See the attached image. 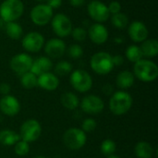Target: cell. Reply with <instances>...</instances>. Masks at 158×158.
Returning <instances> with one entry per match:
<instances>
[{"mask_svg": "<svg viewBox=\"0 0 158 158\" xmlns=\"http://www.w3.org/2000/svg\"><path fill=\"white\" fill-rule=\"evenodd\" d=\"M133 75L142 81H153L158 77L157 65L149 59H141L134 63Z\"/></svg>", "mask_w": 158, "mask_h": 158, "instance_id": "6da1fadb", "label": "cell"}, {"mask_svg": "<svg viewBox=\"0 0 158 158\" xmlns=\"http://www.w3.org/2000/svg\"><path fill=\"white\" fill-rule=\"evenodd\" d=\"M132 106V97L130 94L118 91L113 94L109 101L110 111L116 116L126 114Z\"/></svg>", "mask_w": 158, "mask_h": 158, "instance_id": "7a4b0ae2", "label": "cell"}, {"mask_svg": "<svg viewBox=\"0 0 158 158\" xmlns=\"http://www.w3.org/2000/svg\"><path fill=\"white\" fill-rule=\"evenodd\" d=\"M24 12V5L21 0H4L0 5V18L5 22L15 21Z\"/></svg>", "mask_w": 158, "mask_h": 158, "instance_id": "3957f363", "label": "cell"}, {"mask_svg": "<svg viewBox=\"0 0 158 158\" xmlns=\"http://www.w3.org/2000/svg\"><path fill=\"white\" fill-rule=\"evenodd\" d=\"M92 69L99 75L108 74L114 68L112 56L106 52L95 53L90 60Z\"/></svg>", "mask_w": 158, "mask_h": 158, "instance_id": "277c9868", "label": "cell"}, {"mask_svg": "<svg viewBox=\"0 0 158 158\" xmlns=\"http://www.w3.org/2000/svg\"><path fill=\"white\" fill-rule=\"evenodd\" d=\"M87 141L85 132L77 128H71L65 131L63 135V142L65 145L70 150H79L82 148Z\"/></svg>", "mask_w": 158, "mask_h": 158, "instance_id": "5b68a950", "label": "cell"}, {"mask_svg": "<svg viewBox=\"0 0 158 158\" xmlns=\"http://www.w3.org/2000/svg\"><path fill=\"white\" fill-rule=\"evenodd\" d=\"M50 22L53 31L59 38L68 37L73 29L70 19L63 13H57L53 16Z\"/></svg>", "mask_w": 158, "mask_h": 158, "instance_id": "8992f818", "label": "cell"}, {"mask_svg": "<svg viewBox=\"0 0 158 158\" xmlns=\"http://www.w3.org/2000/svg\"><path fill=\"white\" fill-rule=\"evenodd\" d=\"M70 83L76 91L86 93L90 91L93 86V79L87 71L76 69L70 75Z\"/></svg>", "mask_w": 158, "mask_h": 158, "instance_id": "52a82bcc", "label": "cell"}, {"mask_svg": "<svg viewBox=\"0 0 158 158\" xmlns=\"http://www.w3.org/2000/svg\"><path fill=\"white\" fill-rule=\"evenodd\" d=\"M42 133V127L36 119H28L20 127V139L27 143L38 140Z\"/></svg>", "mask_w": 158, "mask_h": 158, "instance_id": "ba28073f", "label": "cell"}, {"mask_svg": "<svg viewBox=\"0 0 158 158\" xmlns=\"http://www.w3.org/2000/svg\"><path fill=\"white\" fill-rule=\"evenodd\" d=\"M53 9L46 4H39L31 10V19L37 26L48 24L53 18Z\"/></svg>", "mask_w": 158, "mask_h": 158, "instance_id": "9c48e42d", "label": "cell"}, {"mask_svg": "<svg viewBox=\"0 0 158 158\" xmlns=\"http://www.w3.org/2000/svg\"><path fill=\"white\" fill-rule=\"evenodd\" d=\"M87 11L91 19L96 23H104L110 17L107 6L98 0L91 1L87 6Z\"/></svg>", "mask_w": 158, "mask_h": 158, "instance_id": "30bf717a", "label": "cell"}, {"mask_svg": "<svg viewBox=\"0 0 158 158\" xmlns=\"http://www.w3.org/2000/svg\"><path fill=\"white\" fill-rule=\"evenodd\" d=\"M32 58L30 55L25 53H20L16 56H14L10 62L9 66L10 69L18 75L21 76L22 74L30 71L31 64H32Z\"/></svg>", "mask_w": 158, "mask_h": 158, "instance_id": "8fae6325", "label": "cell"}, {"mask_svg": "<svg viewBox=\"0 0 158 158\" xmlns=\"http://www.w3.org/2000/svg\"><path fill=\"white\" fill-rule=\"evenodd\" d=\"M44 44V38L43 34L37 31H31L27 33L21 41V45L24 50L30 53L39 52Z\"/></svg>", "mask_w": 158, "mask_h": 158, "instance_id": "7c38bea8", "label": "cell"}, {"mask_svg": "<svg viewBox=\"0 0 158 158\" xmlns=\"http://www.w3.org/2000/svg\"><path fill=\"white\" fill-rule=\"evenodd\" d=\"M105 104L97 95H87L81 102V108L83 112L90 115H97L104 110Z\"/></svg>", "mask_w": 158, "mask_h": 158, "instance_id": "4fadbf2b", "label": "cell"}, {"mask_svg": "<svg viewBox=\"0 0 158 158\" xmlns=\"http://www.w3.org/2000/svg\"><path fill=\"white\" fill-rule=\"evenodd\" d=\"M87 36L95 44H104L108 40V31L102 23H94L90 26Z\"/></svg>", "mask_w": 158, "mask_h": 158, "instance_id": "5bb4252c", "label": "cell"}, {"mask_svg": "<svg viewBox=\"0 0 158 158\" xmlns=\"http://www.w3.org/2000/svg\"><path fill=\"white\" fill-rule=\"evenodd\" d=\"M128 32L131 39L135 43H143L147 39L149 35L146 25L140 20H135L131 22L129 26Z\"/></svg>", "mask_w": 158, "mask_h": 158, "instance_id": "9a60e30c", "label": "cell"}, {"mask_svg": "<svg viewBox=\"0 0 158 158\" xmlns=\"http://www.w3.org/2000/svg\"><path fill=\"white\" fill-rule=\"evenodd\" d=\"M66 52V44L59 38H52L44 44V53L48 57L59 58Z\"/></svg>", "mask_w": 158, "mask_h": 158, "instance_id": "2e32d148", "label": "cell"}, {"mask_svg": "<svg viewBox=\"0 0 158 158\" xmlns=\"http://www.w3.org/2000/svg\"><path fill=\"white\" fill-rule=\"evenodd\" d=\"M0 110L3 114L8 117H14L20 110V104L13 95H5L0 100Z\"/></svg>", "mask_w": 158, "mask_h": 158, "instance_id": "e0dca14e", "label": "cell"}, {"mask_svg": "<svg viewBox=\"0 0 158 158\" xmlns=\"http://www.w3.org/2000/svg\"><path fill=\"white\" fill-rule=\"evenodd\" d=\"M58 85L59 80L54 73L46 72L37 77V86H40L45 91H55Z\"/></svg>", "mask_w": 158, "mask_h": 158, "instance_id": "ac0fdd59", "label": "cell"}, {"mask_svg": "<svg viewBox=\"0 0 158 158\" xmlns=\"http://www.w3.org/2000/svg\"><path fill=\"white\" fill-rule=\"evenodd\" d=\"M52 68H53V62L49 57L40 56L32 61L30 71L38 77L44 73L50 72Z\"/></svg>", "mask_w": 158, "mask_h": 158, "instance_id": "d6986e66", "label": "cell"}, {"mask_svg": "<svg viewBox=\"0 0 158 158\" xmlns=\"http://www.w3.org/2000/svg\"><path fill=\"white\" fill-rule=\"evenodd\" d=\"M143 56L146 57H155L158 55V42L156 39H146L140 46Z\"/></svg>", "mask_w": 158, "mask_h": 158, "instance_id": "ffe728a7", "label": "cell"}, {"mask_svg": "<svg viewBox=\"0 0 158 158\" xmlns=\"http://www.w3.org/2000/svg\"><path fill=\"white\" fill-rule=\"evenodd\" d=\"M134 80H135V77L132 72L129 70H123L119 72L118 75L117 76L116 82H117L118 87L121 89H128L133 85Z\"/></svg>", "mask_w": 158, "mask_h": 158, "instance_id": "44dd1931", "label": "cell"}, {"mask_svg": "<svg viewBox=\"0 0 158 158\" xmlns=\"http://www.w3.org/2000/svg\"><path fill=\"white\" fill-rule=\"evenodd\" d=\"M20 140L19 134L10 130H3L0 131V143L6 146L15 145Z\"/></svg>", "mask_w": 158, "mask_h": 158, "instance_id": "7402d4cb", "label": "cell"}, {"mask_svg": "<svg viewBox=\"0 0 158 158\" xmlns=\"http://www.w3.org/2000/svg\"><path fill=\"white\" fill-rule=\"evenodd\" d=\"M135 155L138 158H152L154 148L148 142H139L135 146Z\"/></svg>", "mask_w": 158, "mask_h": 158, "instance_id": "603a6c76", "label": "cell"}, {"mask_svg": "<svg viewBox=\"0 0 158 158\" xmlns=\"http://www.w3.org/2000/svg\"><path fill=\"white\" fill-rule=\"evenodd\" d=\"M5 31L6 35L12 40H19L23 34L22 27L15 21L6 22L5 26Z\"/></svg>", "mask_w": 158, "mask_h": 158, "instance_id": "cb8c5ba5", "label": "cell"}, {"mask_svg": "<svg viewBox=\"0 0 158 158\" xmlns=\"http://www.w3.org/2000/svg\"><path fill=\"white\" fill-rule=\"evenodd\" d=\"M62 106L69 109V110H74L79 106V98L78 96L70 92H67L61 95L60 98Z\"/></svg>", "mask_w": 158, "mask_h": 158, "instance_id": "d4e9b609", "label": "cell"}, {"mask_svg": "<svg viewBox=\"0 0 158 158\" xmlns=\"http://www.w3.org/2000/svg\"><path fill=\"white\" fill-rule=\"evenodd\" d=\"M111 23L119 30H123L129 25V18L125 13L119 12L111 16Z\"/></svg>", "mask_w": 158, "mask_h": 158, "instance_id": "484cf974", "label": "cell"}, {"mask_svg": "<svg viewBox=\"0 0 158 158\" xmlns=\"http://www.w3.org/2000/svg\"><path fill=\"white\" fill-rule=\"evenodd\" d=\"M125 54H126V57L131 62H133V63L140 61L141 59H143V56L140 46H138L136 44H132V45H130L129 47H127Z\"/></svg>", "mask_w": 158, "mask_h": 158, "instance_id": "4316f807", "label": "cell"}, {"mask_svg": "<svg viewBox=\"0 0 158 158\" xmlns=\"http://www.w3.org/2000/svg\"><path fill=\"white\" fill-rule=\"evenodd\" d=\"M20 83L25 89H32L37 86V76L28 71L20 76Z\"/></svg>", "mask_w": 158, "mask_h": 158, "instance_id": "83f0119b", "label": "cell"}, {"mask_svg": "<svg viewBox=\"0 0 158 158\" xmlns=\"http://www.w3.org/2000/svg\"><path fill=\"white\" fill-rule=\"evenodd\" d=\"M71 71H72V65L69 62L66 61V60L59 61L56 65V67H55V72H56V74L57 76H60V77L67 76Z\"/></svg>", "mask_w": 158, "mask_h": 158, "instance_id": "f1b7e54d", "label": "cell"}, {"mask_svg": "<svg viewBox=\"0 0 158 158\" xmlns=\"http://www.w3.org/2000/svg\"><path fill=\"white\" fill-rule=\"evenodd\" d=\"M116 143L114 141L110 140V139H106L105 141H103L102 144H101V151L105 156H111L115 153L116 151Z\"/></svg>", "mask_w": 158, "mask_h": 158, "instance_id": "f546056e", "label": "cell"}, {"mask_svg": "<svg viewBox=\"0 0 158 158\" xmlns=\"http://www.w3.org/2000/svg\"><path fill=\"white\" fill-rule=\"evenodd\" d=\"M15 153L16 155L19 156H24L26 155H28L29 151H30V145L29 143L25 142V141H19L16 144H15Z\"/></svg>", "mask_w": 158, "mask_h": 158, "instance_id": "4dcf8cb0", "label": "cell"}, {"mask_svg": "<svg viewBox=\"0 0 158 158\" xmlns=\"http://www.w3.org/2000/svg\"><path fill=\"white\" fill-rule=\"evenodd\" d=\"M68 55H69V56H70L73 59H78L83 55V49L78 44H71L68 48Z\"/></svg>", "mask_w": 158, "mask_h": 158, "instance_id": "1f68e13d", "label": "cell"}, {"mask_svg": "<svg viewBox=\"0 0 158 158\" xmlns=\"http://www.w3.org/2000/svg\"><path fill=\"white\" fill-rule=\"evenodd\" d=\"M72 38L77 42H82L87 38V31L82 27H76L72 29L71 33Z\"/></svg>", "mask_w": 158, "mask_h": 158, "instance_id": "d6a6232c", "label": "cell"}, {"mask_svg": "<svg viewBox=\"0 0 158 158\" xmlns=\"http://www.w3.org/2000/svg\"><path fill=\"white\" fill-rule=\"evenodd\" d=\"M97 123L94 119L93 118H86L81 124V130L84 132H91L94 131L96 129Z\"/></svg>", "mask_w": 158, "mask_h": 158, "instance_id": "836d02e7", "label": "cell"}, {"mask_svg": "<svg viewBox=\"0 0 158 158\" xmlns=\"http://www.w3.org/2000/svg\"><path fill=\"white\" fill-rule=\"evenodd\" d=\"M107 9L110 15H114V14L121 12V5L118 1H112L107 6Z\"/></svg>", "mask_w": 158, "mask_h": 158, "instance_id": "e575fe53", "label": "cell"}, {"mask_svg": "<svg viewBox=\"0 0 158 158\" xmlns=\"http://www.w3.org/2000/svg\"><path fill=\"white\" fill-rule=\"evenodd\" d=\"M112 60H113V64L114 66H121L124 63V57L121 55H116L114 56H112Z\"/></svg>", "mask_w": 158, "mask_h": 158, "instance_id": "d590c367", "label": "cell"}, {"mask_svg": "<svg viewBox=\"0 0 158 158\" xmlns=\"http://www.w3.org/2000/svg\"><path fill=\"white\" fill-rule=\"evenodd\" d=\"M10 90H11V87L9 86L8 83L3 82L0 84V94H2L4 95H7L9 94Z\"/></svg>", "mask_w": 158, "mask_h": 158, "instance_id": "8d00e7d4", "label": "cell"}, {"mask_svg": "<svg viewBox=\"0 0 158 158\" xmlns=\"http://www.w3.org/2000/svg\"><path fill=\"white\" fill-rule=\"evenodd\" d=\"M62 4V0H47L46 5H48L52 9L58 8Z\"/></svg>", "mask_w": 158, "mask_h": 158, "instance_id": "74e56055", "label": "cell"}, {"mask_svg": "<svg viewBox=\"0 0 158 158\" xmlns=\"http://www.w3.org/2000/svg\"><path fill=\"white\" fill-rule=\"evenodd\" d=\"M69 3L74 7H81L84 5L85 0H69Z\"/></svg>", "mask_w": 158, "mask_h": 158, "instance_id": "f35d334b", "label": "cell"}, {"mask_svg": "<svg viewBox=\"0 0 158 158\" xmlns=\"http://www.w3.org/2000/svg\"><path fill=\"white\" fill-rule=\"evenodd\" d=\"M103 92H104L106 94H112V92H113V87H112L110 84H106V85L103 87Z\"/></svg>", "mask_w": 158, "mask_h": 158, "instance_id": "ab89813d", "label": "cell"}, {"mask_svg": "<svg viewBox=\"0 0 158 158\" xmlns=\"http://www.w3.org/2000/svg\"><path fill=\"white\" fill-rule=\"evenodd\" d=\"M6 22H5L1 18H0V30H5V26H6Z\"/></svg>", "mask_w": 158, "mask_h": 158, "instance_id": "60d3db41", "label": "cell"}, {"mask_svg": "<svg viewBox=\"0 0 158 158\" xmlns=\"http://www.w3.org/2000/svg\"><path fill=\"white\" fill-rule=\"evenodd\" d=\"M122 41H123V40H122L121 38H115V42H116L117 44H121Z\"/></svg>", "mask_w": 158, "mask_h": 158, "instance_id": "b9f144b4", "label": "cell"}, {"mask_svg": "<svg viewBox=\"0 0 158 158\" xmlns=\"http://www.w3.org/2000/svg\"><path fill=\"white\" fill-rule=\"evenodd\" d=\"M107 158H120L118 156H115V155H111V156H109Z\"/></svg>", "mask_w": 158, "mask_h": 158, "instance_id": "7bdbcfd3", "label": "cell"}, {"mask_svg": "<svg viewBox=\"0 0 158 158\" xmlns=\"http://www.w3.org/2000/svg\"><path fill=\"white\" fill-rule=\"evenodd\" d=\"M36 1H38V2H40V3H42V4H44V3L47 2V0H36Z\"/></svg>", "mask_w": 158, "mask_h": 158, "instance_id": "ee69618b", "label": "cell"}, {"mask_svg": "<svg viewBox=\"0 0 158 158\" xmlns=\"http://www.w3.org/2000/svg\"><path fill=\"white\" fill-rule=\"evenodd\" d=\"M33 158H46L45 156H35V157Z\"/></svg>", "mask_w": 158, "mask_h": 158, "instance_id": "f6af8a7d", "label": "cell"}]
</instances>
